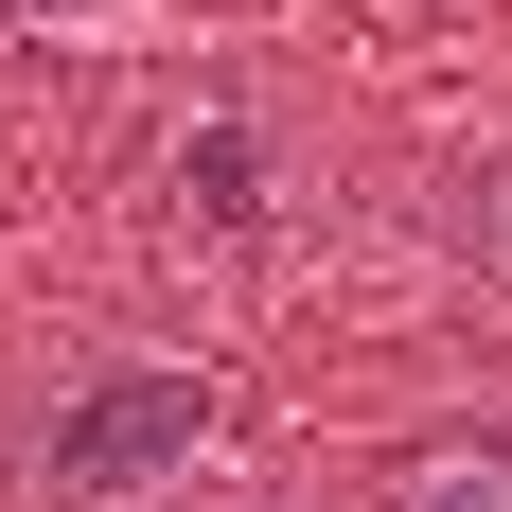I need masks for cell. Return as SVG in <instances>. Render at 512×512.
<instances>
[{
    "label": "cell",
    "mask_w": 512,
    "mask_h": 512,
    "mask_svg": "<svg viewBox=\"0 0 512 512\" xmlns=\"http://www.w3.org/2000/svg\"><path fill=\"white\" fill-rule=\"evenodd\" d=\"M442 230H460V265H495V283H512V159H495V177H460Z\"/></svg>",
    "instance_id": "3"
},
{
    "label": "cell",
    "mask_w": 512,
    "mask_h": 512,
    "mask_svg": "<svg viewBox=\"0 0 512 512\" xmlns=\"http://www.w3.org/2000/svg\"><path fill=\"white\" fill-rule=\"evenodd\" d=\"M0 18H106V0H0Z\"/></svg>",
    "instance_id": "4"
},
{
    "label": "cell",
    "mask_w": 512,
    "mask_h": 512,
    "mask_svg": "<svg viewBox=\"0 0 512 512\" xmlns=\"http://www.w3.org/2000/svg\"><path fill=\"white\" fill-rule=\"evenodd\" d=\"M371 512H512V424H424Z\"/></svg>",
    "instance_id": "2"
},
{
    "label": "cell",
    "mask_w": 512,
    "mask_h": 512,
    "mask_svg": "<svg viewBox=\"0 0 512 512\" xmlns=\"http://www.w3.org/2000/svg\"><path fill=\"white\" fill-rule=\"evenodd\" d=\"M195 460H212V389H195V371H89V389L36 424V477L71 512L159 495V477H195Z\"/></svg>",
    "instance_id": "1"
},
{
    "label": "cell",
    "mask_w": 512,
    "mask_h": 512,
    "mask_svg": "<svg viewBox=\"0 0 512 512\" xmlns=\"http://www.w3.org/2000/svg\"><path fill=\"white\" fill-rule=\"evenodd\" d=\"M195 512H265V495H195Z\"/></svg>",
    "instance_id": "5"
}]
</instances>
